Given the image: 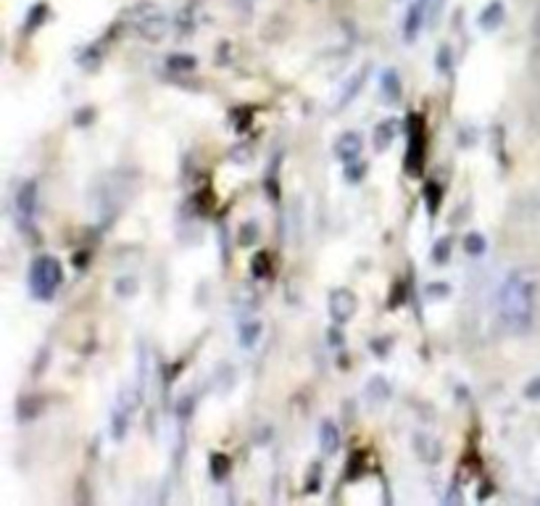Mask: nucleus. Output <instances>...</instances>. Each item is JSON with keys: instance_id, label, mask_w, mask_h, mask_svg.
<instances>
[{"instance_id": "nucleus-1", "label": "nucleus", "mask_w": 540, "mask_h": 506, "mask_svg": "<svg viewBox=\"0 0 540 506\" xmlns=\"http://www.w3.org/2000/svg\"><path fill=\"white\" fill-rule=\"evenodd\" d=\"M540 295V274L532 267H522L506 274L501 282L495 304H498V316L509 332L525 335L535 322V309H538Z\"/></svg>"}, {"instance_id": "nucleus-2", "label": "nucleus", "mask_w": 540, "mask_h": 506, "mask_svg": "<svg viewBox=\"0 0 540 506\" xmlns=\"http://www.w3.org/2000/svg\"><path fill=\"white\" fill-rule=\"evenodd\" d=\"M61 280H64L61 261L53 259V256L34 259L32 269H29V288H32V295L37 301H50L56 295Z\"/></svg>"}, {"instance_id": "nucleus-3", "label": "nucleus", "mask_w": 540, "mask_h": 506, "mask_svg": "<svg viewBox=\"0 0 540 506\" xmlns=\"http://www.w3.org/2000/svg\"><path fill=\"white\" fill-rule=\"evenodd\" d=\"M16 219L24 232H29L37 219V182L27 180L16 192Z\"/></svg>"}, {"instance_id": "nucleus-4", "label": "nucleus", "mask_w": 540, "mask_h": 506, "mask_svg": "<svg viewBox=\"0 0 540 506\" xmlns=\"http://www.w3.org/2000/svg\"><path fill=\"white\" fill-rule=\"evenodd\" d=\"M327 309H329V316H332L335 325H346V322H350L353 314H356L359 301H356V295H353L348 288H338V290H332V295H329Z\"/></svg>"}, {"instance_id": "nucleus-5", "label": "nucleus", "mask_w": 540, "mask_h": 506, "mask_svg": "<svg viewBox=\"0 0 540 506\" xmlns=\"http://www.w3.org/2000/svg\"><path fill=\"white\" fill-rule=\"evenodd\" d=\"M361 148H364V140H361L359 132H343V135L335 140V156H338L343 164H350V161H359Z\"/></svg>"}, {"instance_id": "nucleus-6", "label": "nucleus", "mask_w": 540, "mask_h": 506, "mask_svg": "<svg viewBox=\"0 0 540 506\" xmlns=\"http://www.w3.org/2000/svg\"><path fill=\"white\" fill-rule=\"evenodd\" d=\"M166 29H169V22H166V16H161L156 8L137 24V32L143 34L145 40H150V43H158V40L166 34Z\"/></svg>"}, {"instance_id": "nucleus-7", "label": "nucleus", "mask_w": 540, "mask_h": 506, "mask_svg": "<svg viewBox=\"0 0 540 506\" xmlns=\"http://www.w3.org/2000/svg\"><path fill=\"white\" fill-rule=\"evenodd\" d=\"M506 19V11H504V3L501 0H493V3H488L483 11H480V16H477V24H480V29H485V32H493V29H498L501 27V22Z\"/></svg>"}, {"instance_id": "nucleus-8", "label": "nucleus", "mask_w": 540, "mask_h": 506, "mask_svg": "<svg viewBox=\"0 0 540 506\" xmlns=\"http://www.w3.org/2000/svg\"><path fill=\"white\" fill-rule=\"evenodd\" d=\"M427 3L429 0H417V3L408 8V13H406L404 37L408 40V43H414V40H417L419 29H422V19H425V8H427Z\"/></svg>"}, {"instance_id": "nucleus-9", "label": "nucleus", "mask_w": 540, "mask_h": 506, "mask_svg": "<svg viewBox=\"0 0 540 506\" xmlns=\"http://www.w3.org/2000/svg\"><path fill=\"white\" fill-rule=\"evenodd\" d=\"M414 451H417V456L422 461H427V464H435V461L440 459V454H443V449H440V443L432 435H414Z\"/></svg>"}, {"instance_id": "nucleus-10", "label": "nucleus", "mask_w": 540, "mask_h": 506, "mask_svg": "<svg viewBox=\"0 0 540 506\" xmlns=\"http://www.w3.org/2000/svg\"><path fill=\"white\" fill-rule=\"evenodd\" d=\"M319 449H322V454H335V451L340 449V430L335 422H329V419H325L322 425H319Z\"/></svg>"}, {"instance_id": "nucleus-11", "label": "nucleus", "mask_w": 540, "mask_h": 506, "mask_svg": "<svg viewBox=\"0 0 540 506\" xmlns=\"http://www.w3.org/2000/svg\"><path fill=\"white\" fill-rule=\"evenodd\" d=\"M395 132H398V122H393V119L377 124V129H374V146H377V150H385V148L390 146Z\"/></svg>"}, {"instance_id": "nucleus-12", "label": "nucleus", "mask_w": 540, "mask_h": 506, "mask_svg": "<svg viewBox=\"0 0 540 506\" xmlns=\"http://www.w3.org/2000/svg\"><path fill=\"white\" fill-rule=\"evenodd\" d=\"M367 398L371 404H385L390 398V385L385 377H371V383L367 385Z\"/></svg>"}, {"instance_id": "nucleus-13", "label": "nucleus", "mask_w": 540, "mask_h": 506, "mask_svg": "<svg viewBox=\"0 0 540 506\" xmlns=\"http://www.w3.org/2000/svg\"><path fill=\"white\" fill-rule=\"evenodd\" d=\"M380 90H383V95L388 98V101H398L401 98V79H398V74L395 71H383V77H380Z\"/></svg>"}, {"instance_id": "nucleus-14", "label": "nucleus", "mask_w": 540, "mask_h": 506, "mask_svg": "<svg viewBox=\"0 0 540 506\" xmlns=\"http://www.w3.org/2000/svg\"><path fill=\"white\" fill-rule=\"evenodd\" d=\"M259 335H261L259 319H248V322L240 325V346H243V349H253V346L259 343Z\"/></svg>"}, {"instance_id": "nucleus-15", "label": "nucleus", "mask_w": 540, "mask_h": 506, "mask_svg": "<svg viewBox=\"0 0 540 506\" xmlns=\"http://www.w3.org/2000/svg\"><path fill=\"white\" fill-rule=\"evenodd\" d=\"M464 251L469 253V256H485V251H488V240H485L480 232H469V235L464 237Z\"/></svg>"}, {"instance_id": "nucleus-16", "label": "nucleus", "mask_w": 540, "mask_h": 506, "mask_svg": "<svg viewBox=\"0 0 540 506\" xmlns=\"http://www.w3.org/2000/svg\"><path fill=\"white\" fill-rule=\"evenodd\" d=\"M195 56H187V53H174V56L166 58V66L171 69V71H192L195 69Z\"/></svg>"}, {"instance_id": "nucleus-17", "label": "nucleus", "mask_w": 540, "mask_h": 506, "mask_svg": "<svg viewBox=\"0 0 540 506\" xmlns=\"http://www.w3.org/2000/svg\"><path fill=\"white\" fill-rule=\"evenodd\" d=\"M364 77H367V71H361V74H356V77L348 82V87H346V92H343V98H340V106L338 108H346V103L353 101V95L361 90V82H364Z\"/></svg>"}, {"instance_id": "nucleus-18", "label": "nucleus", "mask_w": 540, "mask_h": 506, "mask_svg": "<svg viewBox=\"0 0 540 506\" xmlns=\"http://www.w3.org/2000/svg\"><path fill=\"white\" fill-rule=\"evenodd\" d=\"M45 11H48L45 3H37V6H34L32 11H29V16H27V32H32L34 27H40V24H43Z\"/></svg>"}, {"instance_id": "nucleus-19", "label": "nucleus", "mask_w": 540, "mask_h": 506, "mask_svg": "<svg viewBox=\"0 0 540 506\" xmlns=\"http://www.w3.org/2000/svg\"><path fill=\"white\" fill-rule=\"evenodd\" d=\"M448 251H450V240H448V237H446V240H438V243H435V248H432V261H435V264H446V261H448V256H450Z\"/></svg>"}, {"instance_id": "nucleus-20", "label": "nucleus", "mask_w": 540, "mask_h": 506, "mask_svg": "<svg viewBox=\"0 0 540 506\" xmlns=\"http://www.w3.org/2000/svg\"><path fill=\"white\" fill-rule=\"evenodd\" d=\"M364 174H367V167L364 164H356V161H350V164H346V180L348 182H361L364 180Z\"/></svg>"}, {"instance_id": "nucleus-21", "label": "nucleus", "mask_w": 540, "mask_h": 506, "mask_svg": "<svg viewBox=\"0 0 540 506\" xmlns=\"http://www.w3.org/2000/svg\"><path fill=\"white\" fill-rule=\"evenodd\" d=\"M243 232H246V235H240V246H250V243L259 237V227L248 222V225H243Z\"/></svg>"}, {"instance_id": "nucleus-22", "label": "nucleus", "mask_w": 540, "mask_h": 506, "mask_svg": "<svg viewBox=\"0 0 540 506\" xmlns=\"http://www.w3.org/2000/svg\"><path fill=\"white\" fill-rule=\"evenodd\" d=\"M450 69V48L443 45L438 50V71H448Z\"/></svg>"}, {"instance_id": "nucleus-23", "label": "nucleus", "mask_w": 540, "mask_h": 506, "mask_svg": "<svg viewBox=\"0 0 540 506\" xmlns=\"http://www.w3.org/2000/svg\"><path fill=\"white\" fill-rule=\"evenodd\" d=\"M525 395H527L530 401H538V398H540V377L530 380L527 388H525Z\"/></svg>"}, {"instance_id": "nucleus-24", "label": "nucleus", "mask_w": 540, "mask_h": 506, "mask_svg": "<svg viewBox=\"0 0 540 506\" xmlns=\"http://www.w3.org/2000/svg\"><path fill=\"white\" fill-rule=\"evenodd\" d=\"M427 293H432L429 298H446L450 293L448 285H440V282H435V285H427Z\"/></svg>"}, {"instance_id": "nucleus-25", "label": "nucleus", "mask_w": 540, "mask_h": 506, "mask_svg": "<svg viewBox=\"0 0 540 506\" xmlns=\"http://www.w3.org/2000/svg\"><path fill=\"white\" fill-rule=\"evenodd\" d=\"M253 269H259V272H261V277H264V272H267V259H264V256H259V261L253 264Z\"/></svg>"}]
</instances>
